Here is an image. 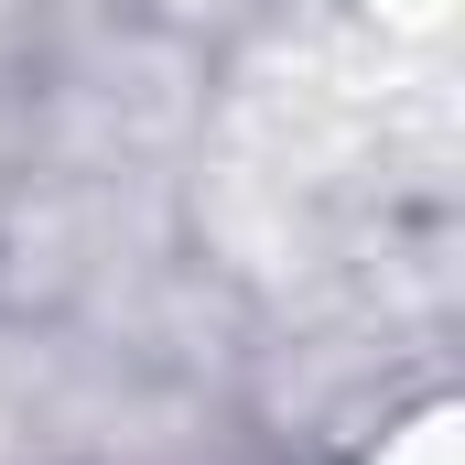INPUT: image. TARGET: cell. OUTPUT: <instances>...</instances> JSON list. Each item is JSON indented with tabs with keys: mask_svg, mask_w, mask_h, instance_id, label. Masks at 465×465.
<instances>
[{
	"mask_svg": "<svg viewBox=\"0 0 465 465\" xmlns=\"http://www.w3.org/2000/svg\"><path fill=\"white\" fill-rule=\"evenodd\" d=\"M368 465H465V422L433 401V411H411V422H401V433H390Z\"/></svg>",
	"mask_w": 465,
	"mask_h": 465,
	"instance_id": "1",
	"label": "cell"
},
{
	"mask_svg": "<svg viewBox=\"0 0 465 465\" xmlns=\"http://www.w3.org/2000/svg\"><path fill=\"white\" fill-rule=\"evenodd\" d=\"M379 22H390V33H444L455 0H379Z\"/></svg>",
	"mask_w": 465,
	"mask_h": 465,
	"instance_id": "2",
	"label": "cell"
}]
</instances>
